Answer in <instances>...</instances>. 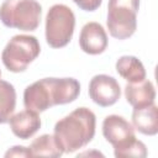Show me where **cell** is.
Instances as JSON below:
<instances>
[{
  "mask_svg": "<svg viewBox=\"0 0 158 158\" xmlns=\"http://www.w3.org/2000/svg\"><path fill=\"white\" fill-rule=\"evenodd\" d=\"M132 126L141 133L154 136L158 132V109L154 104L133 107Z\"/></svg>",
  "mask_w": 158,
  "mask_h": 158,
  "instance_id": "12",
  "label": "cell"
},
{
  "mask_svg": "<svg viewBox=\"0 0 158 158\" xmlns=\"http://www.w3.org/2000/svg\"><path fill=\"white\" fill-rule=\"evenodd\" d=\"M125 96L132 107H142L154 104L156 90L151 80L143 79L137 83H128L125 86Z\"/></svg>",
  "mask_w": 158,
  "mask_h": 158,
  "instance_id": "11",
  "label": "cell"
},
{
  "mask_svg": "<svg viewBox=\"0 0 158 158\" xmlns=\"http://www.w3.org/2000/svg\"><path fill=\"white\" fill-rule=\"evenodd\" d=\"M116 70L128 83H137L146 79V69L142 62L135 56H122L116 62Z\"/></svg>",
  "mask_w": 158,
  "mask_h": 158,
  "instance_id": "13",
  "label": "cell"
},
{
  "mask_svg": "<svg viewBox=\"0 0 158 158\" xmlns=\"http://www.w3.org/2000/svg\"><path fill=\"white\" fill-rule=\"evenodd\" d=\"M0 77H1V70H0Z\"/></svg>",
  "mask_w": 158,
  "mask_h": 158,
  "instance_id": "19",
  "label": "cell"
},
{
  "mask_svg": "<svg viewBox=\"0 0 158 158\" xmlns=\"http://www.w3.org/2000/svg\"><path fill=\"white\" fill-rule=\"evenodd\" d=\"M5 157H32L28 148L23 146H15L5 153Z\"/></svg>",
  "mask_w": 158,
  "mask_h": 158,
  "instance_id": "18",
  "label": "cell"
},
{
  "mask_svg": "<svg viewBox=\"0 0 158 158\" xmlns=\"http://www.w3.org/2000/svg\"><path fill=\"white\" fill-rule=\"evenodd\" d=\"M80 84L74 78H43L28 85L23 91V105L35 112H43L56 105L74 101Z\"/></svg>",
  "mask_w": 158,
  "mask_h": 158,
  "instance_id": "1",
  "label": "cell"
},
{
  "mask_svg": "<svg viewBox=\"0 0 158 158\" xmlns=\"http://www.w3.org/2000/svg\"><path fill=\"white\" fill-rule=\"evenodd\" d=\"M139 0H109L107 30L114 38L126 40L137 28V11Z\"/></svg>",
  "mask_w": 158,
  "mask_h": 158,
  "instance_id": "4",
  "label": "cell"
},
{
  "mask_svg": "<svg viewBox=\"0 0 158 158\" xmlns=\"http://www.w3.org/2000/svg\"><path fill=\"white\" fill-rule=\"evenodd\" d=\"M32 157H60L64 151L56 139L54 135H42L37 137L28 147Z\"/></svg>",
  "mask_w": 158,
  "mask_h": 158,
  "instance_id": "14",
  "label": "cell"
},
{
  "mask_svg": "<svg viewBox=\"0 0 158 158\" xmlns=\"http://www.w3.org/2000/svg\"><path fill=\"white\" fill-rule=\"evenodd\" d=\"M73 1L84 11H95L101 5L102 0H73Z\"/></svg>",
  "mask_w": 158,
  "mask_h": 158,
  "instance_id": "17",
  "label": "cell"
},
{
  "mask_svg": "<svg viewBox=\"0 0 158 158\" xmlns=\"http://www.w3.org/2000/svg\"><path fill=\"white\" fill-rule=\"evenodd\" d=\"M79 46L83 52L95 56L107 47V35L99 22H88L83 26L79 36Z\"/></svg>",
  "mask_w": 158,
  "mask_h": 158,
  "instance_id": "9",
  "label": "cell"
},
{
  "mask_svg": "<svg viewBox=\"0 0 158 158\" xmlns=\"http://www.w3.org/2000/svg\"><path fill=\"white\" fill-rule=\"evenodd\" d=\"M41 52L38 40L31 35H16L5 46L1 59L6 69L20 73L27 69Z\"/></svg>",
  "mask_w": 158,
  "mask_h": 158,
  "instance_id": "5",
  "label": "cell"
},
{
  "mask_svg": "<svg viewBox=\"0 0 158 158\" xmlns=\"http://www.w3.org/2000/svg\"><path fill=\"white\" fill-rule=\"evenodd\" d=\"M96 117L88 107H78L54 125V137L64 153L85 147L95 136Z\"/></svg>",
  "mask_w": 158,
  "mask_h": 158,
  "instance_id": "2",
  "label": "cell"
},
{
  "mask_svg": "<svg viewBox=\"0 0 158 158\" xmlns=\"http://www.w3.org/2000/svg\"><path fill=\"white\" fill-rule=\"evenodd\" d=\"M42 6L36 0H5L0 6V20L10 28L35 31L41 21Z\"/></svg>",
  "mask_w": 158,
  "mask_h": 158,
  "instance_id": "3",
  "label": "cell"
},
{
  "mask_svg": "<svg viewBox=\"0 0 158 158\" xmlns=\"http://www.w3.org/2000/svg\"><path fill=\"white\" fill-rule=\"evenodd\" d=\"M9 123L12 133L16 137L21 139H27L40 130L41 118L38 116V112L26 109L12 115L9 120Z\"/></svg>",
  "mask_w": 158,
  "mask_h": 158,
  "instance_id": "10",
  "label": "cell"
},
{
  "mask_svg": "<svg viewBox=\"0 0 158 158\" xmlns=\"http://www.w3.org/2000/svg\"><path fill=\"white\" fill-rule=\"evenodd\" d=\"M102 135L114 148L125 146L136 138L135 127L122 116L109 115L102 121Z\"/></svg>",
  "mask_w": 158,
  "mask_h": 158,
  "instance_id": "8",
  "label": "cell"
},
{
  "mask_svg": "<svg viewBox=\"0 0 158 158\" xmlns=\"http://www.w3.org/2000/svg\"><path fill=\"white\" fill-rule=\"evenodd\" d=\"M114 154L117 158H127V157L144 158L147 157V148L142 141L135 138L128 143H126L125 146L114 148Z\"/></svg>",
  "mask_w": 158,
  "mask_h": 158,
  "instance_id": "16",
  "label": "cell"
},
{
  "mask_svg": "<svg viewBox=\"0 0 158 158\" xmlns=\"http://www.w3.org/2000/svg\"><path fill=\"white\" fill-rule=\"evenodd\" d=\"M75 16L64 4L53 5L46 16V41L52 48L67 46L74 33Z\"/></svg>",
  "mask_w": 158,
  "mask_h": 158,
  "instance_id": "6",
  "label": "cell"
},
{
  "mask_svg": "<svg viewBox=\"0 0 158 158\" xmlns=\"http://www.w3.org/2000/svg\"><path fill=\"white\" fill-rule=\"evenodd\" d=\"M90 99L101 107H107L117 102L121 96V88L114 77L98 74L89 83Z\"/></svg>",
  "mask_w": 158,
  "mask_h": 158,
  "instance_id": "7",
  "label": "cell"
},
{
  "mask_svg": "<svg viewBox=\"0 0 158 158\" xmlns=\"http://www.w3.org/2000/svg\"><path fill=\"white\" fill-rule=\"evenodd\" d=\"M16 106V91L12 84L0 79V123L9 122Z\"/></svg>",
  "mask_w": 158,
  "mask_h": 158,
  "instance_id": "15",
  "label": "cell"
}]
</instances>
